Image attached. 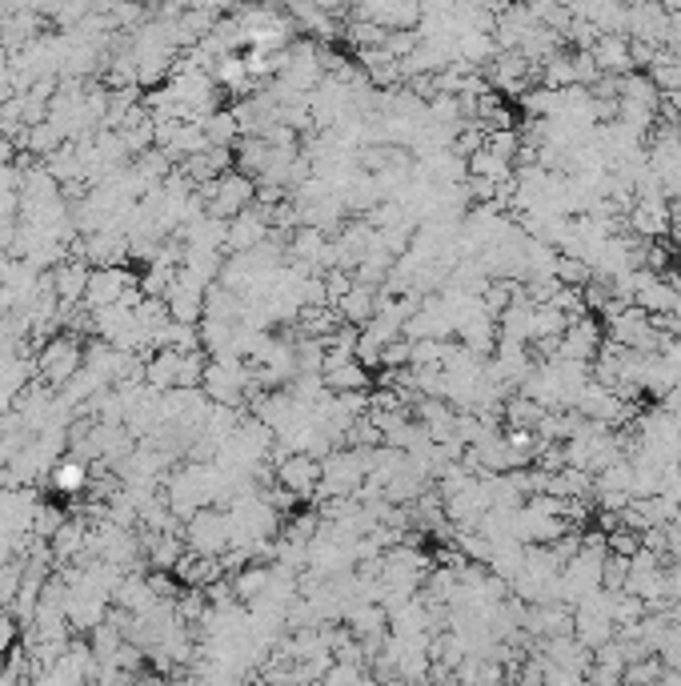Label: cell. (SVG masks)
Listing matches in <instances>:
<instances>
[{"label":"cell","instance_id":"cell-3","mask_svg":"<svg viewBox=\"0 0 681 686\" xmlns=\"http://www.w3.org/2000/svg\"><path fill=\"white\" fill-rule=\"evenodd\" d=\"M184 542L189 550L197 555H224L233 546V522H229V510H213V506H201L189 514V526H184Z\"/></svg>","mask_w":681,"mask_h":686},{"label":"cell","instance_id":"cell-10","mask_svg":"<svg viewBox=\"0 0 681 686\" xmlns=\"http://www.w3.org/2000/svg\"><path fill=\"white\" fill-rule=\"evenodd\" d=\"M49 486L56 494H68V498H77L89 490V462H80V458H61V462L49 470Z\"/></svg>","mask_w":681,"mask_h":686},{"label":"cell","instance_id":"cell-11","mask_svg":"<svg viewBox=\"0 0 681 686\" xmlns=\"http://www.w3.org/2000/svg\"><path fill=\"white\" fill-rule=\"evenodd\" d=\"M269 579H273V567H253V562H245L241 574L233 579L236 598H241V602H257V598L269 590Z\"/></svg>","mask_w":681,"mask_h":686},{"label":"cell","instance_id":"cell-4","mask_svg":"<svg viewBox=\"0 0 681 686\" xmlns=\"http://www.w3.org/2000/svg\"><path fill=\"white\" fill-rule=\"evenodd\" d=\"M253 373L245 370L241 357H213L205 366V378H201V390L209 394V402L217 406H241V397L249 390Z\"/></svg>","mask_w":681,"mask_h":686},{"label":"cell","instance_id":"cell-2","mask_svg":"<svg viewBox=\"0 0 681 686\" xmlns=\"http://www.w3.org/2000/svg\"><path fill=\"white\" fill-rule=\"evenodd\" d=\"M85 366V345H80V338L77 333H68V330H61V333H53L49 342L40 345V354H37V378L49 390H61V385L73 378V373Z\"/></svg>","mask_w":681,"mask_h":686},{"label":"cell","instance_id":"cell-1","mask_svg":"<svg viewBox=\"0 0 681 686\" xmlns=\"http://www.w3.org/2000/svg\"><path fill=\"white\" fill-rule=\"evenodd\" d=\"M201 198H209V217H221V221H233L241 209H249L257 201V177L245 169H224L221 177H213L201 186Z\"/></svg>","mask_w":681,"mask_h":686},{"label":"cell","instance_id":"cell-6","mask_svg":"<svg viewBox=\"0 0 681 686\" xmlns=\"http://www.w3.org/2000/svg\"><path fill=\"white\" fill-rule=\"evenodd\" d=\"M626 225L633 229V238L657 241L673 229V209H669L666 193H642L633 198V205L626 209Z\"/></svg>","mask_w":681,"mask_h":686},{"label":"cell","instance_id":"cell-7","mask_svg":"<svg viewBox=\"0 0 681 686\" xmlns=\"http://www.w3.org/2000/svg\"><path fill=\"white\" fill-rule=\"evenodd\" d=\"M321 382H325L329 394H365L373 378H369V366L357 354H325Z\"/></svg>","mask_w":681,"mask_h":686},{"label":"cell","instance_id":"cell-9","mask_svg":"<svg viewBox=\"0 0 681 686\" xmlns=\"http://www.w3.org/2000/svg\"><path fill=\"white\" fill-rule=\"evenodd\" d=\"M593 61H598V68L602 73H614V77H621V73H633V53H629V37H621V33H605V37H598L590 45Z\"/></svg>","mask_w":681,"mask_h":686},{"label":"cell","instance_id":"cell-5","mask_svg":"<svg viewBox=\"0 0 681 686\" xmlns=\"http://www.w3.org/2000/svg\"><path fill=\"white\" fill-rule=\"evenodd\" d=\"M273 478L285 490H293L297 498H317L321 490V458L309 449H285L273 462Z\"/></svg>","mask_w":681,"mask_h":686},{"label":"cell","instance_id":"cell-8","mask_svg":"<svg viewBox=\"0 0 681 686\" xmlns=\"http://www.w3.org/2000/svg\"><path fill=\"white\" fill-rule=\"evenodd\" d=\"M89 278H92V265L85 262V257L53 265V290H56V297H61V305H65V309H77V305L85 302Z\"/></svg>","mask_w":681,"mask_h":686}]
</instances>
